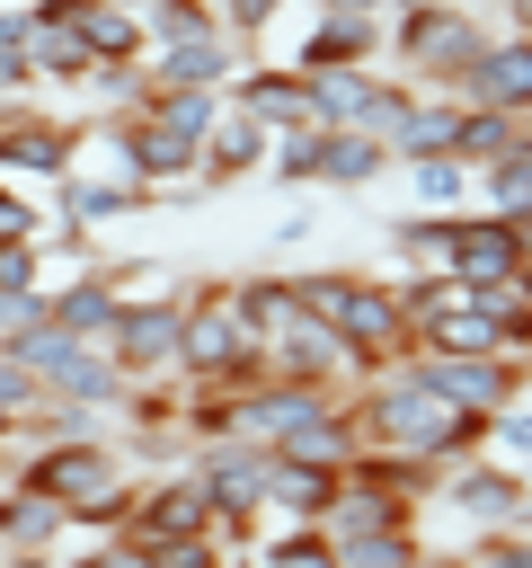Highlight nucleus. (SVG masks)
<instances>
[{"label":"nucleus","mask_w":532,"mask_h":568,"mask_svg":"<svg viewBox=\"0 0 532 568\" xmlns=\"http://www.w3.org/2000/svg\"><path fill=\"white\" fill-rule=\"evenodd\" d=\"M408 346H417V355H514V346H505L497 302H488V293H470V284H461V293H452V302H443Z\"/></svg>","instance_id":"nucleus-14"},{"label":"nucleus","mask_w":532,"mask_h":568,"mask_svg":"<svg viewBox=\"0 0 532 568\" xmlns=\"http://www.w3.org/2000/svg\"><path fill=\"white\" fill-rule=\"evenodd\" d=\"M62 532H71L62 497H44L27 479H0V559H53Z\"/></svg>","instance_id":"nucleus-16"},{"label":"nucleus","mask_w":532,"mask_h":568,"mask_svg":"<svg viewBox=\"0 0 532 568\" xmlns=\"http://www.w3.org/2000/svg\"><path fill=\"white\" fill-rule=\"evenodd\" d=\"M381 524H426V506H417V497H399V488H381V479H355V470H346L328 532L346 541V532H381Z\"/></svg>","instance_id":"nucleus-24"},{"label":"nucleus","mask_w":532,"mask_h":568,"mask_svg":"<svg viewBox=\"0 0 532 568\" xmlns=\"http://www.w3.org/2000/svg\"><path fill=\"white\" fill-rule=\"evenodd\" d=\"M461 98H470V106H505V115H523V124H532V36L497 27V36L479 44V62H470Z\"/></svg>","instance_id":"nucleus-13"},{"label":"nucleus","mask_w":532,"mask_h":568,"mask_svg":"<svg viewBox=\"0 0 532 568\" xmlns=\"http://www.w3.org/2000/svg\"><path fill=\"white\" fill-rule=\"evenodd\" d=\"M284 9H293V0H222V27H231L239 53H266L275 27H284Z\"/></svg>","instance_id":"nucleus-44"},{"label":"nucleus","mask_w":532,"mask_h":568,"mask_svg":"<svg viewBox=\"0 0 532 568\" xmlns=\"http://www.w3.org/2000/svg\"><path fill=\"white\" fill-rule=\"evenodd\" d=\"M452 9H479V18H497V0H452Z\"/></svg>","instance_id":"nucleus-59"},{"label":"nucleus","mask_w":532,"mask_h":568,"mask_svg":"<svg viewBox=\"0 0 532 568\" xmlns=\"http://www.w3.org/2000/svg\"><path fill=\"white\" fill-rule=\"evenodd\" d=\"M222 106H231V89H160L151 80V124H168V133H186V142H204L213 124H222Z\"/></svg>","instance_id":"nucleus-33"},{"label":"nucleus","mask_w":532,"mask_h":568,"mask_svg":"<svg viewBox=\"0 0 532 568\" xmlns=\"http://www.w3.org/2000/svg\"><path fill=\"white\" fill-rule=\"evenodd\" d=\"M35 408H44V382H35V373H27V364L0 346V444H9V435H18Z\"/></svg>","instance_id":"nucleus-45"},{"label":"nucleus","mask_w":532,"mask_h":568,"mask_svg":"<svg viewBox=\"0 0 532 568\" xmlns=\"http://www.w3.org/2000/svg\"><path fill=\"white\" fill-rule=\"evenodd\" d=\"M124 9H151V0H124Z\"/></svg>","instance_id":"nucleus-61"},{"label":"nucleus","mask_w":532,"mask_h":568,"mask_svg":"<svg viewBox=\"0 0 532 568\" xmlns=\"http://www.w3.org/2000/svg\"><path fill=\"white\" fill-rule=\"evenodd\" d=\"M0 9H27V0H0Z\"/></svg>","instance_id":"nucleus-62"},{"label":"nucleus","mask_w":532,"mask_h":568,"mask_svg":"<svg viewBox=\"0 0 532 568\" xmlns=\"http://www.w3.org/2000/svg\"><path fill=\"white\" fill-rule=\"evenodd\" d=\"M417 98H426L417 80L381 71V89H372V106H364V124H355V133H372V142H399V124H408V106H417Z\"/></svg>","instance_id":"nucleus-43"},{"label":"nucleus","mask_w":532,"mask_h":568,"mask_svg":"<svg viewBox=\"0 0 532 568\" xmlns=\"http://www.w3.org/2000/svg\"><path fill=\"white\" fill-rule=\"evenodd\" d=\"M80 44H89V62H151V27H142V9H124V0H80Z\"/></svg>","instance_id":"nucleus-23"},{"label":"nucleus","mask_w":532,"mask_h":568,"mask_svg":"<svg viewBox=\"0 0 532 568\" xmlns=\"http://www.w3.org/2000/svg\"><path fill=\"white\" fill-rule=\"evenodd\" d=\"M266 151H275V133H266L257 115H239V106H222V124L204 133V160H195V178H204V195H222V186H239V178H266Z\"/></svg>","instance_id":"nucleus-18"},{"label":"nucleus","mask_w":532,"mask_h":568,"mask_svg":"<svg viewBox=\"0 0 532 568\" xmlns=\"http://www.w3.org/2000/svg\"><path fill=\"white\" fill-rule=\"evenodd\" d=\"M337 488H346V470H319V462H284L275 453V470H266V524H328L337 515Z\"/></svg>","instance_id":"nucleus-21"},{"label":"nucleus","mask_w":532,"mask_h":568,"mask_svg":"<svg viewBox=\"0 0 532 568\" xmlns=\"http://www.w3.org/2000/svg\"><path fill=\"white\" fill-rule=\"evenodd\" d=\"M452 293H461V275H443V266H399V275H390V302H399L408 337H417V328H426V320H434Z\"/></svg>","instance_id":"nucleus-39"},{"label":"nucleus","mask_w":532,"mask_h":568,"mask_svg":"<svg viewBox=\"0 0 532 568\" xmlns=\"http://www.w3.org/2000/svg\"><path fill=\"white\" fill-rule=\"evenodd\" d=\"M0 453H9V444H0Z\"/></svg>","instance_id":"nucleus-64"},{"label":"nucleus","mask_w":532,"mask_h":568,"mask_svg":"<svg viewBox=\"0 0 532 568\" xmlns=\"http://www.w3.org/2000/svg\"><path fill=\"white\" fill-rule=\"evenodd\" d=\"M452 222H461V213H426V204L399 213V222H390V257H399V266H443V275H452Z\"/></svg>","instance_id":"nucleus-34"},{"label":"nucleus","mask_w":532,"mask_h":568,"mask_svg":"<svg viewBox=\"0 0 532 568\" xmlns=\"http://www.w3.org/2000/svg\"><path fill=\"white\" fill-rule=\"evenodd\" d=\"M301 80H310V124L355 133L364 106H372V89H381V62H364V71H301Z\"/></svg>","instance_id":"nucleus-28"},{"label":"nucleus","mask_w":532,"mask_h":568,"mask_svg":"<svg viewBox=\"0 0 532 568\" xmlns=\"http://www.w3.org/2000/svg\"><path fill=\"white\" fill-rule=\"evenodd\" d=\"M337 550H346V568H426V524H381V532H346Z\"/></svg>","instance_id":"nucleus-36"},{"label":"nucleus","mask_w":532,"mask_h":568,"mask_svg":"<svg viewBox=\"0 0 532 568\" xmlns=\"http://www.w3.org/2000/svg\"><path fill=\"white\" fill-rule=\"evenodd\" d=\"M470 204H488V213H514V204H532V124L488 160V169H470Z\"/></svg>","instance_id":"nucleus-29"},{"label":"nucleus","mask_w":532,"mask_h":568,"mask_svg":"<svg viewBox=\"0 0 532 568\" xmlns=\"http://www.w3.org/2000/svg\"><path fill=\"white\" fill-rule=\"evenodd\" d=\"M35 53H27V9H0V106L9 98H35Z\"/></svg>","instance_id":"nucleus-41"},{"label":"nucleus","mask_w":532,"mask_h":568,"mask_svg":"<svg viewBox=\"0 0 532 568\" xmlns=\"http://www.w3.org/2000/svg\"><path fill=\"white\" fill-rule=\"evenodd\" d=\"M222 559H231L222 524H204V532H177V541H160V550H151V568H222Z\"/></svg>","instance_id":"nucleus-50"},{"label":"nucleus","mask_w":532,"mask_h":568,"mask_svg":"<svg viewBox=\"0 0 532 568\" xmlns=\"http://www.w3.org/2000/svg\"><path fill=\"white\" fill-rule=\"evenodd\" d=\"M514 133H523V115H505V106H470V98H461V133H452V160L488 169V160H497Z\"/></svg>","instance_id":"nucleus-38"},{"label":"nucleus","mask_w":532,"mask_h":568,"mask_svg":"<svg viewBox=\"0 0 532 568\" xmlns=\"http://www.w3.org/2000/svg\"><path fill=\"white\" fill-rule=\"evenodd\" d=\"M408 364H417L452 408H470V417H497V408L532 399V355H417V346H408Z\"/></svg>","instance_id":"nucleus-7"},{"label":"nucleus","mask_w":532,"mask_h":568,"mask_svg":"<svg viewBox=\"0 0 532 568\" xmlns=\"http://www.w3.org/2000/svg\"><path fill=\"white\" fill-rule=\"evenodd\" d=\"M115 302H124L115 266H71V275H53V284H44V311H53V320H62L71 337H106Z\"/></svg>","instance_id":"nucleus-22"},{"label":"nucleus","mask_w":532,"mask_h":568,"mask_svg":"<svg viewBox=\"0 0 532 568\" xmlns=\"http://www.w3.org/2000/svg\"><path fill=\"white\" fill-rule=\"evenodd\" d=\"M71 160H80V124L44 115L35 98H9V106H0V169H9L18 186H62Z\"/></svg>","instance_id":"nucleus-9"},{"label":"nucleus","mask_w":532,"mask_h":568,"mask_svg":"<svg viewBox=\"0 0 532 568\" xmlns=\"http://www.w3.org/2000/svg\"><path fill=\"white\" fill-rule=\"evenodd\" d=\"M284 462H319V470H355V453H364V426H355V408L337 399L328 417H310V426H293L284 444H275Z\"/></svg>","instance_id":"nucleus-27"},{"label":"nucleus","mask_w":532,"mask_h":568,"mask_svg":"<svg viewBox=\"0 0 532 568\" xmlns=\"http://www.w3.org/2000/svg\"><path fill=\"white\" fill-rule=\"evenodd\" d=\"M115 417H124V426H177V373H160V382H133Z\"/></svg>","instance_id":"nucleus-49"},{"label":"nucleus","mask_w":532,"mask_h":568,"mask_svg":"<svg viewBox=\"0 0 532 568\" xmlns=\"http://www.w3.org/2000/svg\"><path fill=\"white\" fill-rule=\"evenodd\" d=\"M186 470H195V488L213 497V524H222V541H231V550L266 532V470H275V453H266L257 435L195 444V453H186Z\"/></svg>","instance_id":"nucleus-5"},{"label":"nucleus","mask_w":532,"mask_h":568,"mask_svg":"<svg viewBox=\"0 0 532 568\" xmlns=\"http://www.w3.org/2000/svg\"><path fill=\"white\" fill-rule=\"evenodd\" d=\"M452 133H461V98H417L408 124H399V142H390V160L408 169V160H426V151H452Z\"/></svg>","instance_id":"nucleus-35"},{"label":"nucleus","mask_w":532,"mask_h":568,"mask_svg":"<svg viewBox=\"0 0 532 568\" xmlns=\"http://www.w3.org/2000/svg\"><path fill=\"white\" fill-rule=\"evenodd\" d=\"M98 346L115 355L124 382H160V373H177V293H124Z\"/></svg>","instance_id":"nucleus-6"},{"label":"nucleus","mask_w":532,"mask_h":568,"mask_svg":"<svg viewBox=\"0 0 532 568\" xmlns=\"http://www.w3.org/2000/svg\"><path fill=\"white\" fill-rule=\"evenodd\" d=\"M133 213H151V186H133V178H98V169H71V178L53 186V222L106 231V222H133Z\"/></svg>","instance_id":"nucleus-19"},{"label":"nucleus","mask_w":532,"mask_h":568,"mask_svg":"<svg viewBox=\"0 0 532 568\" xmlns=\"http://www.w3.org/2000/svg\"><path fill=\"white\" fill-rule=\"evenodd\" d=\"M239 44H231V27H213V36H177V44H151V80L160 89H231L239 80Z\"/></svg>","instance_id":"nucleus-17"},{"label":"nucleus","mask_w":532,"mask_h":568,"mask_svg":"<svg viewBox=\"0 0 532 568\" xmlns=\"http://www.w3.org/2000/svg\"><path fill=\"white\" fill-rule=\"evenodd\" d=\"M381 9H390V18H408V9H434V0H381Z\"/></svg>","instance_id":"nucleus-58"},{"label":"nucleus","mask_w":532,"mask_h":568,"mask_svg":"<svg viewBox=\"0 0 532 568\" xmlns=\"http://www.w3.org/2000/svg\"><path fill=\"white\" fill-rule=\"evenodd\" d=\"M434 506H452L470 532H488V524H523L532 479H523V462H505V453L488 444V453H470V462H452V470H443Z\"/></svg>","instance_id":"nucleus-8"},{"label":"nucleus","mask_w":532,"mask_h":568,"mask_svg":"<svg viewBox=\"0 0 532 568\" xmlns=\"http://www.w3.org/2000/svg\"><path fill=\"white\" fill-rule=\"evenodd\" d=\"M257 559L266 568H346V550H337L328 524H266L257 532Z\"/></svg>","instance_id":"nucleus-32"},{"label":"nucleus","mask_w":532,"mask_h":568,"mask_svg":"<svg viewBox=\"0 0 532 568\" xmlns=\"http://www.w3.org/2000/svg\"><path fill=\"white\" fill-rule=\"evenodd\" d=\"M231 106H239V115H257L266 133H310V80H301L293 62L248 53V62H239V80H231Z\"/></svg>","instance_id":"nucleus-12"},{"label":"nucleus","mask_w":532,"mask_h":568,"mask_svg":"<svg viewBox=\"0 0 532 568\" xmlns=\"http://www.w3.org/2000/svg\"><path fill=\"white\" fill-rule=\"evenodd\" d=\"M177 382H222V390H257L266 382V346L231 302V275H204L177 293Z\"/></svg>","instance_id":"nucleus-2"},{"label":"nucleus","mask_w":532,"mask_h":568,"mask_svg":"<svg viewBox=\"0 0 532 568\" xmlns=\"http://www.w3.org/2000/svg\"><path fill=\"white\" fill-rule=\"evenodd\" d=\"M266 178H275V186H319V124H310V133H275Z\"/></svg>","instance_id":"nucleus-46"},{"label":"nucleus","mask_w":532,"mask_h":568,"mask_svg":"<svg viewBox=\"0 0 532 568\" xmlns=\"http://www.w3.org/2000/svg\"><path fill=\"white\" fill-rule=\"evenodd\" d=\"M426 568H470V559L461 550H426Z\"/></svg>","instance_id":"nucleus-57"},{"label":"nucleus","mask_w":532,"mask_h":568,"mask_svg":"<svg viewBox=\"0 0 532 568\" xmlns=\"http://www.w3.org/2000/svg\"><path fill=\"white\" fill-rule=\"evenodd\" d=\"M505 222H514V240H523V257H532V204H514Z\"/></svg>","instance_id":"nucleus-56"},{"label":"nucleus","mask_w":532,"mask_h":568,"mask_svg":"<svg viewBox=\"0 0 532 568\" xmlns=\"http://www.w3.org/2000/svg\"><path fill=\"white\" fill-rule=\"evenodd\" d=\"M346 408H355V426H364V444H390V453H426L434 470H452V462H470V453H488V426L497 417H470V408H452L417 364H390V373H372V382H355L346 390Z\"/></svg>","instance_id":"nucleus-1"},{"label":"nucleus","mask_w":532,"mask_h":568,"mask_svg":"<svg viewBox=\"0 0 532 568\" xmlns=\"http://www.w3.org/2000/svg\"><path fill=\"white\" fill-rule=\"evenodd\" d=\"M213 524V497L195 488V470H142V497H133V524L115 532L124 550H160V541H177V532H204Z\"/></svg>","instance_id":"nucleus-10"},{"label":"nucleus","mask_w":532,"mask_h":568,"mask_svg":"<svg viewBox=\"0 0 532 568\" xmlns=\"http://www.w3.org/2000/svg\"><path fill=\"white\" fill-rule=\"evenodd\" d=\"M452 275L479 293V284H523L532 275V257H523V240H514V222L505 213H488V204H461V222H452Z\"/></svg>","instance_id":"nucleus-11"},{"label":"nucleus","mask_w":532,"mask_h":568,"mask_svg":"<svg viewBox=\"0 0 532 568\" xmlns=\"http://www.w3.org/2000/svg\"><path fill=\"white\" fill-rule=\"evenodd\" d=\"M0 293H44V240H0Z\"/></svg>","instance_id":"nucleus-52"},{"label":"nucleus","mask_w":532,"mask_h":568,"mask_svg":"<svg viewBox=\"0 0 532 568\" xmlns=\"http://www.w3.org/2000/svg\"><path fill=\"white\" fill-rule=\"evenodd\" d=\"M0 240H44V204H35V186H18L9 169H0Z\"/></svg>","instance_id":"nucleus-51"},{"label":"nucleus","mask_w":532,"mask_h":568,"mask_svg":"<svg viewBox=\"0 0 532 568\" xmlns=\"http://www.w3.org/2000/svg\"><path fill=\"white\" fill-rule=\"evenodd\" d=\"M390 53V18H310V36L284 53L293 71H364Z\"/></svg>","instance_id":"nucleus-15"},{"label":"nucleus","mask_w":532,"mask_h":568,"mask_svg":"<svg viewBox=\"0 0 532 568\" xmlns=\"http://www.w3.org/2000/svg\"><path fill=\"white\" fill-rule=\"evenodd\" d=\"M497 27H514V36H532V0H497Z\"/></svg>","instance_id":"nucleus-55"},{"label":"nucleus","mask_w":532,"mask_h":568,"mask_svg":"<svg viewBox=\"0 0 532 568\" xmlns=\"http://www.w3.org/2000/svg\"><path fill=\"white\" fill-rule=\"evenodd\" d=\"M0 568H53V559H0Z\"/></svg>","instance_id":"nucleus-60"},{"label":"nucleus","mask_w":532,"mask_h":568,"mask_svg":"<svg viewBox=\"0 0 532 568\" xmlns=\"http://www.w3.org/2000/svg\"><path fill=\"white\" fill-rule=\"evenodd\" d=\"M523 524H532V506H523Z\"/></svg>","instance_id":"nucleus-63"},{"label":"nucleus","mask_w":532,"mask_h":568,"mask_svg":"<svg viewBox=\"0 0 532 568\" xmlns=\"http://www.w3.org/2000/svg\"><path fill=\"white\" fill-rule=\"evenodd\" d=\"M381 169H399V160H390V142H372V133H337V124H319V186H337V195H355V186H372Z\"/></svg>","instance_id":"nucleus-25"},{"label":"nucleus","mask_w":532,"mask_h":568,"mask_svg":"<svg viewBox=\"0 0 532 568\" xmlns=\"http://www.w3.org/2000/svg\"><path fill=\"white\" fill-rule=\"evenodd\" d=\"M27 53H35V80H44V89H71V98H80L89 71H98L89 44H80V27H27Z\"/></svg>","instance_id":"nucleus-30"},{"label":"nucleus","mask_w":532,"mask_h":568,"mask_svg":"<svg viewBox=\"0 0 532 568\" xmlns=\"http://www.w3.org/2000/svg\"><path fill=\"white\" fill-rule=\"evenodd\" d=\"M124 453H133V470H186V435L177 426H124Z\"/></svg>","instance_id":"nucleus-48"},{"label":"nucleus","mask_w":532,"mask_h":568,"mask_svg":"<svg viewBox=\"0 0 532 568\" xmlns=\"http://www.w3.org/2000/svg\"><path fill=\"white\" fill-rule=\"evenodd\" d=\"M497 36V18H479V9H452V0H434V9H408V18H390V71L399 80H417L426 98H461V80H470V62H479V44Z\"/></svg>","instance_id":"nucleus-3"},{"label":"nucleus","mask_w":532,"mask_h":568,"mask_svg":"<svg viewBox=\"0 0 532 568\" xmlns=\"http://www.w3.org/2000/svg\"><path fill=\"white\" fill-rule=\"evenodd\" d=\"M461 559L470 568H532V524H488V532H470Z\"/></svg>","instance_id":"nucleus-47"},{"label":"nucleus","mask_w":532,"mask_h":568,"mask_svg":"<svg viewBox=\"0 0 532 568\" xmlns=\"http://www.w3.org/2000/svg\"><path fill=\"white\" fill-rule=\"evenodd\" d=\"M53 568H151V559H142V550H124V541L106 532V541H80V550H71V559H53Z\"/></svg>","instance_id":"nucleus-54"},{"label":"nucleus","mask_w":532,"mask_h":568,"mask_svg":"<svg viewBox=\"0 0 532 568\" xmlns=\"http://www.w3.org/2000/svg\"><path fill=\"white\" fill-rule=\"evenodd\" d=\"M142 27H151V44L213 36V27H222V0H151V9H142Z\"/></svg>","instance_id":"nucleus-42"},{"label":"nucleus","mask_w":532,"mask_h":568,"mask_svg":"<svg viewBox=\"0 0 532 568\" xmlns=\"http://www.w3.org/2000/svg\"><path fill=\"white\" fill-rule=\"evenodd\" d=\"M80 98H98V115H142L151 106V62H98Z\"/></svg>","instance_id":"nucleus-40"},{"label":"nucleus","mask_w":532,"mask_h":568,"mask_svg":"<svg viewBox=\"0 0 532 568\" xmlns=\"http://www.w3.org/2000/svg\"><path fill=\"white\" fill-rule=\"evenodd\" d=\"M488 444H497L505 462H532V399H514V408H497V426H488Z\"/></svg>","instance_id":"nucleus-53"},{"label":"nucleus","mask_w":532,"mask_h":568,"mask_svg":"<svg viewBox=\"0 0 532 568\" xmlns=\"http://www.w3.org/2000/svg\"><path fill=\"white\" fill-rule=\"evenodd\" d=\"M0 346H9L35 382H44V399H71V408H98V417H106V408H124V390H133V382L115 373V355H106L98 337H71L53 311H44L35 328L0 337Z\"/></svg>","instance_id":"nucleus-4"},{"label":"nucleus","mask_w":532,"mask_h":568,"mask_svg":"<svg viewBox=\"0 0 532 568\" xmlns=\"http://www.w3.org/2000/svg\"><path fill=\"white\" fill-rule=\"evenodd\" d=\"M177 435H186V444L239 435V390H222V382H177Z\"/></svg>","instance_id":"nucleus-31"},{"label":"nucleus","mask_w":532,"mask_h":568,"mask_svg":"<svg viewBox=\"0 0 532 568\" xmlns=\"http://www.w3.org/2000/svg\"><path fill=\"white\" fill-rule=\"evenodd\" d=\"M231 302H239V320L257 328V346H275L284 328H301L310 311H301V293H293V275H231Z\"/></svg>","instance_id":"nucleus-26"},{"label":"nucleus","mask_w":532,"mask_h":568,"mask_svg":"<svg viewBox=\"0 0 532 568\" xmlns=\"http://www.w3.org/2000/svg\"><path fill=\"white\" fill-rule=\"evenodd\" d=\"M266 373L275 382H310V390H346V337L319 328V320H301V328H284L266 346Z\"/></svg>","instance_id":"nucleus-20"},{"label":"nucleus","mask_w":532,"mask_h":568,"mask_svg":"<svg viewBox=\"0 0 532 568\" xmlns=\"http://www.w3.org/2000/svg\"><path fill=\"white\" fill-rule=\"evenodd\" d=\"M408 195H417L426 213H461V204H470V160H452V151L408 160Z\"/></svg>","instance_id":"nucleus-37"}]
</instances>
